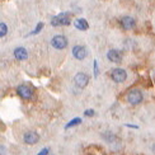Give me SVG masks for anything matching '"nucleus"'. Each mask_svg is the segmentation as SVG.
Wrapping results in <instances>:
<instances>
[{"label": "nucleus", "instance_id": "nucleus-6", "mask_svg": "<svg viewBox=\"0 0 155 155\" xmlns=\"http://www.w3.org/2000/svg\"><path fill=\"white\" fill-rule=\"evenodd\" d=\"M38 140H40V136L33 132V131H29V132H25L24 134V143L28 144V145H33L36 143H38Z\"/></svg>", "mask_w": 155, "mask_h": 155}, {"label": "nucleus", "instance_id": "nucleus-8", "mask_svg": "<svg viewBox=\"0 0 155 155\" xmlns=\"http://www.w3.org/2000/svg\"><path fill=\"white\" fill-rule=\"evenodd\" d=\"M73 55H74L75 59L83 60V59H85V56H87V51L83 46H75L73 48Z\"/></svg>", "mask_w": 155, "mask_h": 155}, {"label": "nucleus", "instance_id": "nucleus-4", "mask_svg": "<svg viewBox=\"0 0 155 155\" xmlns=\"http://www.w3.org/2000/svg\"><path fill=\"white\" fill-rule=\"evenodd\" d=\"M51 45L57 50H62L68 46V40L64 36H55L52 38V41H51Z\"/></svg>", "mask_w": 155, "mask_h": 155}, {"label": "nucleus", "instance_id": "nucleus-14", "mask_svg": "<svg viewBox=\"0 0 155 155\" xmlns=\"http://www.w3.org/2000/svg\"><path fill=\"white\" fill-rule=\"evenodd\" d=\"M80 118H74L73 121H70V124H68L66 125V128H70V127H71V126H75V125H79L80 124Z\"/></svg>", "mask_w": 155, "mask_h": 155}, {"label": "nucleus", "instance_id": "nucleus-5", "mask_svg": "<svg viewBox=\"0 0 155 155\" xmlns=\"http://www.w3.org/2000/svg\"><path fill=\"white\" fill-rule=\"evenodd\" d=\"M75 84L79 88H84V87H87V84L89 81V78L87 74H84V73H79V74H76L75 75V79H74Z\"/></svg>", "mask_w": 155, "mask_h": 155}, {"label": "nucleus", "instance_id": "nucleus-1", "mask_svg": "<svg viewBox=\"0 0 155 155\" xmlns=\"http://www.w3.org/2000/svg\"><path fill=\"white\" fill-rule=\"evenodd\" d=\"M127 101L130 102L131 104H139V103L143 101V93H141L139 89H132L127 93Z\"/></svg>", "mask_w": 155, "mask_h": 155}, {"label": "nucleus", "instance_id": "nucleus-17", "mask_svg": "<svg viewBox=\"0 0 155 155\" xmlns=\"http://www.w3.org/2000/svg\"><path fill=\"white\" fill-rule=\"evenodd\" d=\"M47 154H48V149H43V150L40 151V154H38V155H47Z\"/></svg>", "mask_w": 155, "mask_h": 155}, {"label": "nucleus", "instance_id": "nucleus-10", "mask_svg": "<svg viewBox=\"0 0 155 155\" xmlns=\"http://www.w3.org/2000/svg\"><path fill=\"white\" fill-rule=\"evenodd\" d=\"M107 57H108V60L112 61V62H121V60H122V56L120 54V51H117V50L108 51Z\"/></svg>", "mask_w": 155, "mask_h": 155}, {"label": "nucleus", "instance_id": "nucleus-7", "mask_svg": "<svg viewBox=\"0 0 155 155\" xmlns=\"http://www.w3.org/2000/svg\"><path fill=\"white\" fill-rule=\"evenodd\" d=\"M18 94L22 97L23 99H31L32 98V89L27 85H19L18 87Z\"/></svg>", "mask_w": 155, "mask_h": 155}, {"label": "nucleus", "instance_id": "nucleus-9", "mask_svg": "<svg viewBox=\"0 0 155 155\" xmlns=\"http://www.w3.org/2000/svg\"><path fill=\"white\" fill-rule=\"evenodd\" d=\"M121 25L124 29H132L135 27V19L131 17H124L121 19Z\"/></svg>", "mask_w": 155, "mask_h": 155}, {"label": "nucleus", "instance_id": "nucleus-16", "mask_svg": "<svg viewBox=\"0 0 155 155\" xmlns=\"http://www.w3.org/2000/svg\"><path fill=\"white\" fill-rule=\"evenodd\" d=\"M42 27H43V24H42V23H40V24H38V25H37V28H36V31L33 32V35L38 33V32H40V31H41V28H42Z\"/></svg>", "mask_w": 155, "mask_h": 155}, {"label": "nucleus", "instance_id": "nucleus-11", "mask_svg": "<svg viewBox=\"0 0 155 155\" xmlns=\"http://www.w3.org/2000/svg\"><path fill=\"white\" fill-rule=\"evenodd\" d=\"M14 56H15V59L19 60V61H23L25 60L28 57V54H27V51H25V48L23 47H18L14 50Z\"/></svg>", "mask_w": 155, "mask_h": 155}, {"label": "nucleus", "instance_id": "nucleus-3", "mask_svg": "<svg viewBox=\"0 0 155 155\" xmlns=\"http://www.w3.org/2000/svg\"><path fill=\"white\" fill-rule=\"evenodd\" d=\"M111 78L116 83H124L127 78V74L124 69H114L111 73Z\"/></svg>", "mask_w": 155, "mask_h": 155}, {"label": "nucleus", "instance_id": "nucleus-13", "mask_svg": "<svg viewBox=\"0 0 155 155\" xmlns=\"http://www.w3.org/2000/svg\"><path fill=\"white\" fill-rule=\"evenodd\" d=\"M6 32H8V28H6V24L5 23H2V25H0V36L4 37L6 35Z\"/></svg>", "mask_w": 155, "mask_h": 155}, {"label": "nucleus", "instance_id": "nucleus-2", "mask_svg": "<svg viewBox=\"0 0 155 155\" xmlns=\"http://www.w3.org/2000/svg\"><path fill=\"white\" fill-rule=\"evenodd\" d=\"M70 23V15L68 13H62V14H59L57 17L52 18L51 21V24L52 25H66Z\"/></svg>", "mask_w": 155, "mask_h": 155}, {"label": "nucleus", "instance_id": "nucleus-12", "mask_svg": "<svg viewBox=\"0 0 155 155\" xmlns=\"http://www.w3.org/2000/svg\"><path fill=\"white\" fill-rule=\"evenodd\" d=\"M74 25L80 31H87L89 28V24H88V22L85 21V19H76V21L74 22Z\"/></svg>", "mask_w": 155, "mask_h": 155}, {"label": "nucleus", "instance_id": "nucleus-15", "mask_svg": "<svg viewBox=\"0 0 155 155\" xmlns=\"http://www.w3.org/2000/svg\"><path fill=\"white\" fill-rule=\"evenodd\" d=\"M93 114H94L93 109H87L85 111V116H88V117H90V116H93Z\"/></svg>", "mask_w": 155, "mask_h": 155}]
</instances>
